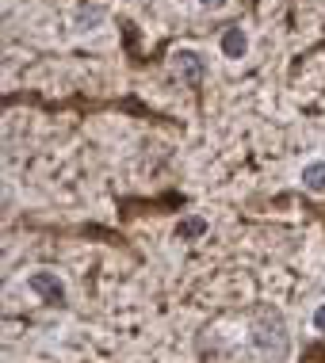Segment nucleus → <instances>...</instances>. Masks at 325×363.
I'll return each instance as SVG.
<instances>
[{
  "label": "nucleus",
  "mask_w": 325,
  "mask_h": 363,
  "mask_svg": "<svg viewBox=\"0 0 325 363\" xmlns=\"http://www.w3.org/2000/svg\"><path fill=\"white\" fill-rule=\"evenodd\" d=\"M302 188L306 191H325V161H314V165L302 168Z\"/></svg>",
  "instance_id": "obj_4"
},
{
  "label": "nucleus",
  "mask_w": 325,
  "mask_h": 363,
  "mask_svg": "<svg viewBox=\"0 0 325 363\" xmlns=\"http://www.w3.org/2000/svg\"><path fill=\"white\" fill-rule=\"evenodd\" d=\"M245 50H249L245 31H242V27H230V31L222 35V54H226V58H242Z\"/></svg>",
  "instance_id": "obj_2"
},
{
  "label": "nucleus",
  "mask_w": 325,
  "mask_h": 363,
  "mask_svg": "<svg viewBox=\"0 0 325 363\" xmlns=\"http://www.w3.org/2000/svg\"><path fill=\"white\" fill-rule=\"evenodd\" d=\"M199 4H207V8H218V4H222V0H199Z\"/></svg>",
  "instance_id": "obj_7"
},
{
  "label": "nucleus",
  "mask_w": 325,
  "mask_h": 363,
  "mask_svg": "<svg viewBox=\"0 0 325 363\" xmlns=\"http://www.w3.org/2000/svg\"><path fill=\"white\" fill-rule=\"evenodd\" d=\"M176 233H180L184 241H195V237H203V233H207V222H203V218H184L180 226H176Z\"/></svg>",
  "instance_id": "obj_5"
},
{
  "label": "nucleus",
  "mask_w": 325,
  "mask_h": 363,
  "mask_svg": "<svg viewBox=\"0 0 325 363\" xmlns=\"http://www.w3.org/2000/svg\"><path fill=\"white\" fill-rule=\"evenodd\" d=\"M176 66H180V73L188 77V81H199L203 77V61L195 50H180V54H176Z\"/></svg>",
  "instance_id": "obj_3"
},
{
  "label": "nucleus",
  "mask_w": 325,
  "mask_h": 363,
  "mask_svg": "<svg viewBox=\"0 0 325 363\" xmlns=\"http://www.w3.org/2000/svg\"><path fill=\"white\" fill-rule=\"evenodd\" d=\"M314 325L325 333V306H317V314H314Z\"/></svg>",
  "instance_id": "obj_6"
},
{
  "label": "nucleus",
  "mask_w": 325,
  "mask_h": 363,
  "mask_svg": "<svg viewBox=\"0 0 325 363\" xmlns=\"http://www.w3.org/2000/svg\"><path fill=\"white\" fill-rule=\"evenodd\" d=\"M27 287L39 298H46V302H61V298H66V287H61V279L54 272H35L31 279H27Z\"/></svg>",
  "instance_id": "obj_1"
}]
</instances>
